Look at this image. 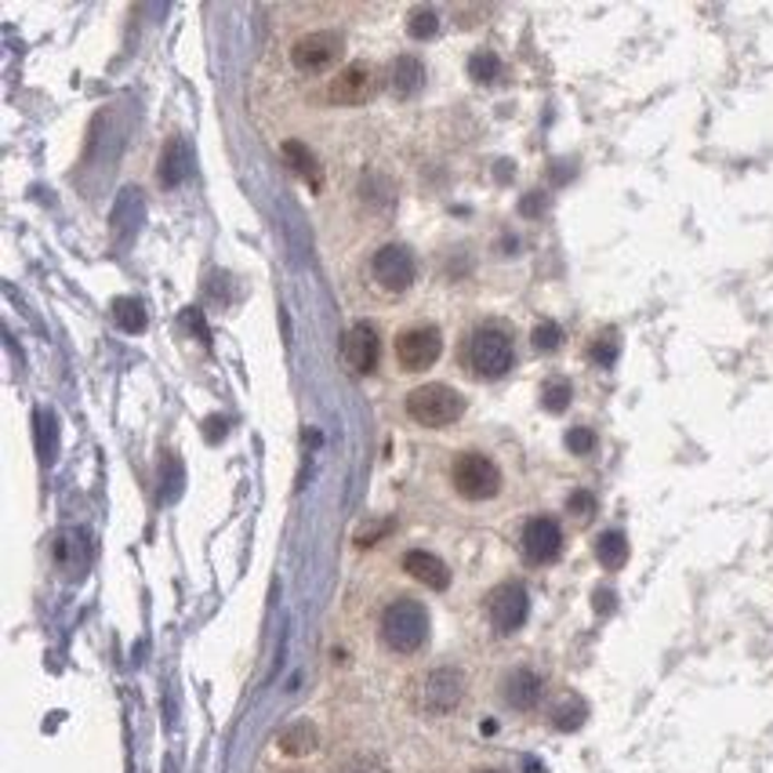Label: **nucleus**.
<instances>
[{
	"mask_svg": "<svg viewBox=\"0 0 773 773\" xmlns=\"http://www.w3.org/2000/svg\"><path fill=\"white\" fill-rule=\"evenodd\" d=\"M567 450H570V455H592V450H595V433H592V428H570V433H567Z\"/></svg>",
	"mask_w": 773,
	"mask_h": 773,
	"instance_id": "bb28decb",
	"label": "nucleus"
},
{
	"mask_svg": "<svg viewBox=\"0 0 773 773\" xmlns=\"http://www.w3.org/2000/svg\"><path fill=\"white\" fill-rule=\"evenodd\" d=\"M389 87L400 98L407 95H418L425 87V65L418 55H396L392 65H389Z\"/></svg>",
	"mask_w": 773,
	"mask_h": 773,
	"instance_id": "2eb2a0df",
	"label": "nucleus"
},
{
	"mask_svg": "<svg viewBox=\"0 0 773 773\" xmlns=\"http://www.w3.org/2000/svg\"><path fill=\"white\" fill-rule=\"evenodd\" d=\"M414 273H418V262H414V251L403 247V244H385L374 251L371 258V280L382 287V291H392L400 294L407 287L414 283Z\"/></svg>",
	"mask_w": 773,
	"mask_h": 773,
	"instance_id": "423d86ee",
	"label": "nucleus"
},
{
	"mask_svg": "<svg viewBox=\"0 0 773 773\" xmlns=\"http://www.w3.org/2000/svg\"><path fill=\"white\" fill-rule=\"evenodd\" d=\"M190 171V146L182 138H171L164 146V157H160V182L164 185H179Z\"/></svg>",
	"mask_w": 773,
	"mask_h": 773,
	"instance_id": "f3484780",
	"label": "nucleus"
},
{
	"mask_svg": "<svg viewBox=\"0 0 773 773\" xmlns=\"http://www.w3.org/2000/svg\"><path fill=\"white\" fill-rule=\"evenodd\" d=\"M341 55V37L338 33H309L291 48V62L298 70H324Z\"/></svg>",
	"mask_w": 773,
	"mask_h": 773,
	"instance_id": "f8f14e48",
	"label": "nucleus"
},
{
	"mask_svg": "<svg viewBox=\"0 0 773 773\" xmlns=\"http://www.w3.org/2000/svg\"><path fill=\"white\" fill-rule=\"evenodd\" d=\"M407 414L414 418L418 425L425 428H444L450 422H458L461 414H466V396L458 389H450V385H418L414 392H407Z\"/></svg>",
	"mask_w": 773,
	"mask_h": 773,
	"instance_id": "7ed1b4c3",
	"label": "nucleus"
},
{
	"mask_svg": "<svg viewBox=\"0 0 773 773\" xmlns=\"http://www.w3.org/2000/svg\"><path fill=\"white\" fill-rule=\"evenodd\" d=\"M407 29H411V37H418V40L436 37V29H439L436 11L433 8H414L411 15H407Z\"/></svg>",
	"mask_w": 773,
	"mask_h": 773,
	"instance_id": "393cba45",
	"label": "nucleus"
},
{
	"mask_svg": "<svg viewBox=\"0 0 773 773\" xmlns=\"http://www.w3.org/2000/svg\"><path fill=\"white\" fill-rule=\"evenodd\" d=\"M109 313H113V324L120 330H128V335H142L149 324V313L146 305L138 302V298H113V305H109Z\"/></svg>",
	"mask_w": 773,
	"mask_h": 773,
	"instance_id": "dca6fc26",
	"label": "nucleus"
},
{
	"mask_svg": "<svg viewBox=\"0 0 773 773\" xmlns=\"http://www.w3.org/2000/svg\"><path fill=\"white\" fill-rule=\"evenodd\" d=\"M592 360L600 363V367H611V363L617 360V335L614 330H603L600 338H592Z\"/></svg>",
	"mask_w": 773,
	"mask_h": 773,
	"instance_id": "a878e982",
	"label": "nucleus"
},
{
	"mask_svg": "<svg viewBox=\"0 0 773 773\" xmlns=\"http://www.w3.org/2000/svg\"><path fill=\"white\" fill-rule=\"evenodd\" d=\"M581 723H584V704L578 698H567L552 709V726H556V730H578Z\"/></svg>",
	"mask_w": 773,
	"mask_h": 773,
	"instance_id": "412c9836",
	"label": "nucleus"
},
{
	"mask_svg": "<svg viewBox=\"0 0 773 773\" xmlns=\"http://www.w3.org/2000/svg\"><path fill=\"white\" fill-rule=\"evenodd\" d=\"M570 382L567 378H552L545 389H541V403H545V411L552 414H559V411H567L570 407Z\"/></svg>",
	"mask_w": 773,
	"mask_h": 773,
	"instance_id": "b1692460",
	"label": "nucleus"
},
{
	"mask_svg": "<svg viewBox=\"0 0 773 773\" xmlns=\"http://www.w3.org/2000/svg\"><path fill=\"white\" fill-rule=\"evenodd\" d=\"M541 693H545V679H541L534 668H512L509 676H505V683H502V698L516 712L538 709Z\"/></svg>",
	"mask_w": 773,
	"mask_h": 773,
	"instance_id": "ddd939ff",
	"label": "nucleus"
},
{
	"mask_svg": "<svg viewBox=\"0 0 773 773\" xmlns=\"http://www.w3.org/2000/svg\"><path fill=\"white\" fill-rule=\"evenodd\" d=\"M480 773H498V770H480Z\"/></svg>",
	"mask_w": 773,
	"mask_h": 773,
	"instance_id": "7c9ffc66",
	"label": "nucleus"
},
{
	"mask_svg": "<svg viewBox=\"0 0 773 773\" xmlns=\"http://www.w3.org/2000/svg\"><path fill=\"white\" fill-rule=\"evenodd\" d=\"M283 160L291 164V168L302 174V179L313 185V190H319V185H324V179H319V164H316V157L313 153H309V146L305 142H283Z\"/></svg>",
	"mask_w": 773,
	"mask_h": 773,
	"instance_id": "6ab92c4d",
	"label": "nucleus"
},
{
	"mask_svg": "<svg viewBox=\"0 0 773 773\" xmlns=\"http://www.w3.org/2000/svg\"><path fill=\"white\" fill-rule=\"evenodd\" d=\"M541 204H545V196H541V193H530L527 201H523V207H519V212L534 218V215H541Z\"/></svg>",
	"mask_w": 773,
	"mask_h": 773,
	"instance_id": "c85d7f7f",
	"label": "nucleus"
},
{
	"mask_svg": "<svg viewBox=\"0 0 773 773\" xmlns=\"http://www.w3.org/2000/svg\"><path fill=\"white\" fill-rule=\"evenodd\" d=\"M378 357H382V335L371 319H360L357 327L346 335V363L357 374H371L378 367Z\"/></svg>",
	"mask_w": 773,
	"mask_h": 773,
	"instance_id": "9b49d317",
	"label": "nucleus"
},
{
	"mask_svg": "<svg viewBox=\"0 0 773 773\" xmlns=\"http://www.w3.org/2000/svg\"><path fill=\"white\" fill-rule=\"evenodd\" d=\"M567 509H570V516L589 519V516L595 512V498H592L589 491H573V494H570V502H567Z\"/></svg>",
	"mask_w": 773,
	"mask_h": 773,
	"instance_id": "cd10ccee",
	"label": "nucleus"
},
{
	"mask_svg": "<svg viewBox=\"0 0 773 773\" xmlns=\"http://www.w3.org/2000/svg\"><path fill=\"white\" fill-rule=\"evenodd\" d=\"M450 480H455V491L466 502H491L494 494L502 491V469L494 466L487 455H480V450L458 455L455 469H450Z\"/></svg>",
	"mask_w": 773,
	"mask_h": 773,
	"instance_id": "20e7f679",
	"label": "nucleus"
},
{
	"mask_svg": "<svg viewBox=\"0 0 773 773\" xmlns=\"http://www.w3.org/2000/svg\"><path fill=\"white\" fill-rule=\"evenodd\" d=\"M313 745H316V730L309 723H298V726H291V730L280 737V748H283L287 756H305Z\"/></svg>",
	"mask_w": 773,
	"mask_h": 773,
	"instance_id": "4be33fe9",
	"label": "nucleus"
},
{
	"mask_svg": "<svg viewBox=\"0 0 773 773\" xmlns=\"http://www.w3.org/2000/svg\"><path fill=\"white\" fill-rule=\"evenodd\" d=\"M444 357V338H439L436 327H407L396 335V363L411 374H422L428 371L433 363Z\"/></svg>",
	"mask_w": 773,
	"mask_h": 773,
	"instance_id": "39448f33",
	"label": "nucleus"
},
{
	"mask_svg": "<svg viewBox=\"0 0 773 773\" xmlns=\"http://www.w3.org/2000/svg\"><path fill=\"white\" fill-rule=\"evenodd\" d=\"M461 693H466V679H461L458 668H436L428 672L422 683V709L444 715L450 709H458Z\"/></svg>",
	"mask_w": 773,
	"mask_h": 773,
	"instance_id": "9d476101",
	"label": "nucleus"
},
{
	"mask_svg": "<svg viewBox=\"0 0 773 773\" xmlns=\"http://www.w3.org/2000/svg\"><path fill=\"white\" fill-rule=\"evenodd\" d=\"M595 606H603V611L606 606H614V595L611 592H595Z\"/></svg>",
	"mask_w": 773,
	"mask_h": 773,
	"instance_id": "c756f323",
	"label": "nucleus"
},
{
	"mask_svg": "<svg viewBox=\"0 0 773 773\" xmlns=\"http://www.w3.org/2000/svg\"><path fill=\"white\" fill-rule=\"evenodd\" d=\"M595 559L603 563L606 570H621L628 563V538L621 530H603L600 538H595Z\"/></svg>",
	"mask_w": 773,
	"mask_h": 773,
	"instance_id": "a211bd4d",
	"label": "nucleus"
},
{
	"mask_svg": "<svg viewBox=\"0 0 773 773\" xmlns=\"http://www.w3.org/2000/svg\"><path fill=\"white\" fill-rule=\"evenodd\" d=\"M469 357V367L476 378H502V374L512 371L516 349L512 335L505 327L483 324L469 335V341H461V360Z\"/></svg>",
	"mask_w": 773,
	"mask_h": 773,
	"instance_id": "f257e3e1",
	"label": "nucleus"
},
{
	"mask_svg": "<svg viewBox=\"0 0 773 773\" xmlns=\"http://www.w3.org/2000/svg\"><path fill=\"white\" fill-rule=\"evenodd\" d=\"M428 639V611L411 595L392 600L382 614V643L392 654H418Z\"/></svg>",
	"mask_w": 773,
	"mask_h": 773,
	"instance_id": "f03ea898",
	"label": "nucleus"
},
{
	"mask_svg": "<svg viewBox=\"0 0 773 773\" xmlns=\"http://www.w3.org/2000/svg\"><path fill=\"white\" fill-rule=\"evenodd\" d=\"M530 346L538 352H556L563 346V327L556 319H541V324L530 330Z\"/></svg>",
	"mask_w": 773,
	"mask_h": 773,
	"instance_id": "5701e85b",
	"label": "nucleus"
},
{
	"mask_svg": "<svg viewBox=\"0 0 773 773\" xmlns=\"http://www.w3.org/2000/svg\"><path fill=\"white\" fill-rule=\"evenodd\" d=\"M469 76L476 84H494L502 76V59L494 51H476L469 59Z\"/></svg>",
	"mask_w": 773,
	"mask_h": 773,
	"instance_id": "aec40b11",
	"label": "nucleus"
},
{
	"mask_svg": "<svg viewBox=\"0 0 773 773\" xmlns=\"http://www.w3.org/2000/svg\"><path fill=\"white\" fill-rule=\"evenodd\" d=\"M519 545H523V559L534 563V567H545V563H556L559 552H563V530L552 516H534L527 519L523 527V538H519Z\"/></svg>",
	"mask_w": 773,
	"mask_h": 773,
	"instance_id": "6e6552de",
	"label": "nucleus"
},
{
	"mask_svg": "<svg viewBox=\"0 0 773 773\" xmlns=\"http://www.w3.org/2000/svg\"><path fill=\"white\" fill-rule=\"evenodd\" d=\"M403 570L411 573L414 581H422L428 584V589H436V592H444L447 584H450V570H447V563L433 556V552H425V548H411L403 556Z\"/></svg>",
	"mask_w": 773,
	"mask_h": 773,
	"instance_id": "4468645a",
	"label": "nucleus"
},
{
	"mask_svg": "<svg viewBox=\"0 0 773 773\" xmlns=\"http://www.w3.org/2000/svg\"><path fill=\"white\" fill-rule=\"evenodd\" d=\"M378 92V73L367 62H357L349 70H341L335 81L327 84V102L335 106H360Z\"/></svg>",
	"mask_w": 773,
	"mask_h": 773,
	"instance_id": "1a4fd4ad",
	"label": "nucleus"
},
{
	"mask_svg": "<svg viewBox=\"0 0 773 773\" xmlns=\"http://www.w3.org/2000/svg\"><path fill=\"white\" fill-rule=\"evenodd\" d=\"M527 614H530V595L519 581H502L498 589L487 595V617H491L494 632H502V636L519 632L527 621Z\"/></svg>",
	"mask_w": 773,
	"mask_h": 773,
	"instance_id": "0eeeda50",
	"label": "nucleus"
}]
</instances>
